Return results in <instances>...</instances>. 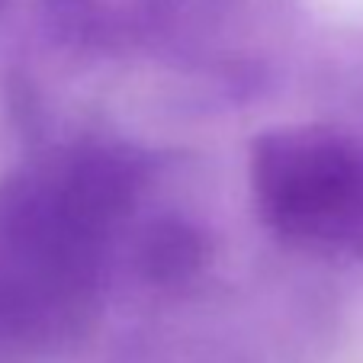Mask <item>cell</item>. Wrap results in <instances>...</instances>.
<instances>
[{
    "label": "cell",
    "mask_w": 363,
    "mask_h": 363,
    "mask_svg": "<svg viewBox=\"0 0 363 363\" xmlns=\"http://www.w3.org/2000/svg\"><path fill=\"white\" fill-rule=\"evenodd\" d=\"M264 222L302 247L363 251V155L331 129L264 132L251 148Z\"/></svg>",
    "instance_id": "cell-1"
},
{
    "label": "cell",
    "mask_w": 363,
    "mask_h": 363,
    "mask_svg": "<svg viewBox=\"0 0 363 363\" xmlns=\"http://www.w3.org/2000/svg\"><path fill=\"white\" fill-rule=\"evenodd\" d=\"M199 264H203V238L184 222L177 219L158 222L145 235L142 267L151 280L161 283L186 280L193 270H199Z\"/></svg>",
    "instance_id": "cell-2"
}]
</instances>
